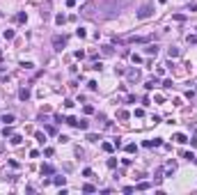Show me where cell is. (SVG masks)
I'll list each match as a JSON object with an SVG mask.
<instances>
[{
	"label": "cell",
	"mask_w": 197,
	"mask_h": 195,
	"mask_svg": "<svg viewBox=\"0 0 197 195\" xmlns=\"http://www.w3.org/2000/svg\"><path fill=\"white\" fill-rule=\"evenodd\" d=\"M151 14H154V5H151V2H144V5H142V7L137 9V19H140V21L149 19Z\"/></svg>",
	"instance_id": "6da1fadb"
},
{
	"label": "cell",
	"mask_w": 197,
	"mask_h": 195,
	"mask_svg": "<svg viewBox=\"0 0 197 195\" xmlns=\"http://www.w3.org/2000/svg\"><path fill=\"white\" fill-rule=\"evenodd\" d=\"M64 46H66V37L64 34H55V37H53V48H55V51H62Z\"/></svg>",
	"instance_id": "7a4b0ae2"
},
{
	"label": "cell",
	"mask_w": 197,
	"mask_h": 195,
	"mask_svg": "<svg viewBox=\"0 0 197 195\" xmlns=\"http://www.w3.org/2000/svg\"><path fill=\"white\" fill-rule=\"evenodd\" d=\"M39 172H41V174H46V177H48V174H55V168H53V165H48V163H44V165H41V168H39Z\"/></svg>",
	"instance_id": "3957f363"
},
{
	"label": "cell",
	"mask_w": 197,
	"mask_h": 195,
	"mask_svg": "<svg viewBox=\"0 0 197 195\" xmlns=\"http://www.w3.org/2000/svg\"><path fill=\"white\" fill-rule=\"evenodd\" d=\"M172 140H176V142H179V145H186V142H190V140H188V135H186V133H174V138H172Z\"/></svg>",
	"instance_id": "277c9868"
},
{
	"label": "cell",
	"mask_w": 197,
	"mask_h": 195,
	"mask_svg": "<svg viewBox=\"0 0 197 195\" xmlns=\"http://www.w3.org/2000/svg\"><path fill=\"white\" fill-rule=\"evenodd\" d=\"M163 138H154V140H144V147H161Z\"/></svg>",
	"instance_id": "5b68a950"
},
{
	"label": "cell",
	"mask_w": 197,
	"mask_h": 195,
	"mask_svg": "<svg viewBox=\"0 0 197 195\" xmlns=\"http://www.w3.org/2000/svg\"><path fill=\"white\" fill-rule=\"evenodd\" d=\"M18 99H21V101H28V99H30V87H21V90H18Z\"/></svg>",
	"instance_id": "8992f818"
},
{
	"label": "cell",
	"mask_w": 197,
	"mask_h": 195,
	"mask_svg": "<svg viewBox=\"0 0 197 195\" xmlns=\"http://www.w3.org/2000/svg\"><path fill=\"white\" fill-rule=\"evenodd\" d=\"M126 76H129V80H131V83H135V80H140V69H131V71H129Z\"/></svg>",
	"instance_id": "52a82bcc"
},
{
	"label": "cell",
	"mask_w": 197,
	"mask_h": 195,
	"mask_svg": "<svg viewBox=\"0 0 197 195\" xmlns=\"http://www.w3.org/2000/svg\"><path fill=\"white\" fill-rule=\"evenodd\" d=\"M144 53H147V55H154V58H156V55H158V46H156V44H149V46L144 48Z\"/></svg>",
	"instance_id": "ba28073f"
},
{
	"label": "cell",
	"mask_w": 197,
	"mask_h": 195,
	"mask_svg": "<svg viewBox=\"0 0 197 195\" xmlns=\"http://www.w3.org/2000/svg\"><path fill=\"white\" fill-rule=\"evenodd\" d=\"M165 168H167V177H172V172L176 170V161H172V159H170V161H167V165H165Z\"/></svg>",
	"instance_id": "9c48e42d"
},
{
	"label": "cell",
	"mask_w": 197,
	"mask_h": 195,
	"mask_svg": "<svg viewBox=\"0 0 197 195\" xmlns=\"http://www.w3.org/2000/svg\"><path fill=\"white\" fill-rule=\"evenodd\" d=\"M2 135H5V138H12V135H14V129H12V124H5V126H2Z\"/></svg>",
	"instance_id": "30bf717a"
},
{
	"label": "cell",
	"mask_w": 197,
	"mask_h": 195,
	"mask_svg": "<svg viewBox=\"0 0 197 195\" xmlns=\"http://www.w3.org/2000/svg\"><path fill=\"white\" fill-rule=\"evenodd\" d=\"M156 85H158V78H156V76H154V78H149V80L144 83V87H147V90H154Z\"/></svg>",
	"instance_id": "8fae6325"
},
{
	"label": "cell",
	"mask_w": 197,
	"mask_h": 195,
	"mask_svg": "<svg viewBox=\"0 0 197 195\" xmlns=\"http://www.w3.org/2000/svg\"><path fill=\"white\" fill-rule=\"evenodd\" d=\"M149 188H151L149 181H140V184H135V191H149Z\"/></svg>",
	"instance_id": "7c38bea8"
},
{
	"label": "cell",
	"mask_w": 197,
	"mask_h": 195,
	"mask_svg": "<svg viewBox=\"0 0 197 195\" xmlns=\"http://www.w3.org/2000/svg\"><path fill=\"white\" fill-rule=\"evenodd\" d=\"M80 191H83V193H96V186H94V184H83Z\"/></svg>",
	"instance_id": "4fadbf2b"
},
{
	"label": "cell",
	"mask_w": 197,
	"mask_h": 195,
	"mask_svg": "<svg viewBox=\"0 0 197 195\" xmlns=\"http://www.w3.org/2000/svg\"><path fill=\"white\" fill-rule=\"evenodd\" d=\"M76 129H80V131H87V129H90V122H87V119H78Z\"/></svg>",
	"instance_id": "5bb4252c"
},
{
	"label": "cell",
	"mask_w": 197,
	"mask_h": 195,
	"mask_svg": "<svg viewBox=\"0 0 197 195\" xmlns=\"http://www.w3.org/2000/svg\"><path fill=\"white\" fill-rule=\"evenodd\" d=\"M53 184H55V186H64V184H66V177H62V174L53 177Z\"/></svg>",
	"instance_id": "9a60e30c"
},
{
	"label": "cell",
	"mask_w": 197,
	"mask_h": 195,
	"mask_svg": "<svg viewBox=\"0 0 197 195\" xmlns=\"http://www.w3.org/2000/svg\"><path fill=\"white\" fill-rule=\"evenodd\" d=\"M179 53H181V51H179L176 46H170V48H167V55H170V58H179Z\"/></svg>",
	"instance_id": "2e32d148"
},
{
	"label": "cell",
	"mask_w": 197,
	"mask_h": 195,
	"mask_svg": "<svg viewBox=\"0 0 197 195\" xmlns=\"http://www.w3.org/2000/svg\"><path fill=\"white\" fill-rule=\"evenodd\" d=\"M117 117H119L122 122H126V119H129L131 115H129V110H124V108H122V110H117Z\"/></svg>",
	"instance_id": "e0dca14e"
},
{
	"label": "cell",
	"mask_w": 197,
	"mask_h": 195,
	"mask_svg": "<svg viewBox=\"0 0 197 195\" xmlns=\"http://www.w3.org/2000/svg\"><path fill=\"white\" fill-rule=\"evenodd\" d=\"M0 122H5V124H12V122H14V115H12V113H5V115L0 117Z\"/></svg>",
	"instance_id": "ac0fdd59"
},
{
	"label": "cell",
	"mask_w": 197,
	"mask_h": 195,
	"mask_svg": "<svg viewBox=\"0 0 197 195\" xmlns=\"http://www.w3.org/2000/svg\"><path fill=\"white\" fill-rule=\"evenodd\" d=\"M9 142H12V145H21V142H23V135H18V133H14V135L9 138Z\"/></svg>",
	"instance_id": "d6986e66"
},
{
	"label": "cell",
	"mask_w": 197,
	"mask_h": 195,
	"mask_svg": "<svg viewBox=\"0 0 197 195\" xmlns=\"http://www.w3.org/2000/svg\"><path fill=\"white\" fill-rule=\"evenodd\" d=\"M101 149H103V152H108V154H112V152H115V145H112V142H103V145H101Z\"/></svg>",
	"instance_id": "ffe728a7"
},
{
	"label": "cell",
	"mask_w": 197,
	"mask_h": 195,
	"mask_svg": "<svg viewBox=\"0 0 197 195\" xmlns=\"http://www.w3.org/2000/svg\"><path fill=\"white\" fill-rule=\"evenodd\" d=\"M124 152H126V154H135V152H137V145H135V142L126 145V147H124Z\"/></svg>",
	"instance_id": "44dd1931"
},
{
	"label": "cell",
	"mask_w": 197,
	"mask_h": 195,
	"mask_svg": "<svg viewBox=\"0 0 197 195\" xmlns=\"http://www.w3.org/2000/svg\"><path fill=\"white\" fill-rule=\"evenodd\" d=\"M25 21H28V14L25 12H18L16 14V23H25Z\"/></svg>",
	"instance_id": "7402d4cb"
},
{
	"label": "cell",
	"mask_w": 197,
	"mask_h": 195,
	"mask_svg": "<svg viewBox=\"0 0 197 195\" xmlns=\"http://www.w3.org/2000/svg\"><path fill=\"white\" fill-rule=\"evenodd\" d=\"M55 23H57V25H64V23H66V16H64V14H57V16H55Z\"/></svg>",
	"instance_id": "603a6c76"
},
{
	"label": "cell",
	"mask_w": 197,
	"mask_h": 195,
	"mask_svg": "<svg viewBox=\"0 0 197 195\" xmlns=\"http://www.w3.org/2000/svg\"><path fill=\"white\" fill-rule=\"evenodd\" d=\"M83 177H87V179H94V172H92L90 168H85V170H83Z\"/></svg>",
	"instance_id": "cb8c5ba5"
},
{
	"label": "cell",
	"mask_w": 197,
	"mask_h": 195,
	"mask_svg": "<svg viewBox=\"0 0 197 195\" xmlns=\"http://www.w3.org/2000/svg\"><path fill=\"white\" fill-rule=\"evenodd\" d=\"M2 37H5L7 41H9V39H14V30H5V32H2Z\"/></svg>",
	"instance_id": "d4e9b609"
},
{
	"label": "cell",
	"mask_w": 197,
	"mask_h": 195,
	"mask_svg": "<svg viewBox=\"0 0 197 195\" xmlns=\"http://www.w3.org/2000/svg\"><path fill=\"white\" fill-rule=\"evenodd\" d=\"M34 138H37V140H39V142H41V145H44V142H46V135H44V133H41V131H39V133H34Z\"/></svg>",
	"instance_id": "484cf974"
},
{
	"label": "cell",
	"mask_w": 197,
	"mask_h": 195,
	"mask_svg": "<svg viewBox=\"0 0 197 195\" xmlns=\"http://www.w3.org/2000/svg\"><path fill=\"white\" fill-rule=\"evenodd\" d=\"M87 140H90V142H99V135L96 133H87Z\"/></svg>",
	"instance_id": "4316f807"
},
{
	"label": "cell",
	"mask_w": 197,
	"mask_h": 195,
	"mask_svg": "<svg viewBox=\"0 0 197 195\" xmlns=\"http://www.w3.org/2000/svg\"><path fill=\"white\" fill-rule=\"evenodd\" d=\"M76 37H80V39H85V37H87V32H85L83 28H78V30H76Z\"/></svg>",
	"instance_id": "83f0119b"
},
{
	"label": "cell",
	"mask_w": 197,
	"mask_h": 195,
	"mask_svg": "<svg viewBox=\"0 0 197 195\" xmlns=\"http://www.w3.org/2000/svg\"><path fill=\"white\" fill-rule=\"evenodd\" d=\"M87 87H90V90L94 92V90H96V87H99V83H96V80H90V83H87Z\"/></svg>",
	"instance_id": "f1b7e54d"
},
{
	"label": "cell",
	"mask_w": 197,
	"mask_h": 195,
	"mask_svg": "<svg viewBox=\"0 0 197 195\" xmlns=\"http://www.w3.org/2000/svg\"><path fill=\"white\" fill-rule=\"evenodd\" d=\"M103 55H112V46H103Z\"/></svg>",
	"instance_id": "f546056e"
},
{
	"label": "cell",
	"mask_w": 197,
	"mask_h": 195,
	"mask_svg": "<svg viewBox=\"0 0 197 195\" xmlns=\"http://www.w3.org/2000/svg\"><path fill=\"white\" fill-rule=\"evenodd\" d=\"M66 124H71V126H76V124H78V119H76V117H66Z\"/></svg>",
	"instance_id": "4dcf8cb0"
},
{
	"label": "cell",
	"mask_w": 197,
	"mask_h": 195,
	"mask_svg": "<svg viewBox=\"0 0 197 195\" xmlns=\"http://www.w3.org/2000/svg\"><path fill=\"white\" fill-rule=\"evenodd\" d=\"M183 159H188V161H193V159H195V154H193V152H183Z\"/></svg>",
	"instance_id": "1f68e13d"
},
{
	"label": "cell",
	"mask_w": 197,
	"mask_h": 195,
	"mask_svg": "<svg viewBox=\"0 0 197 195\" xmlns=\"http://www.w3.org/2000/svg\"><path fill=\"white\" fill-rule=\"evenodd\" d=\"M131 60H133V62H135V65H140V62H142V58H140V55H135V53H133V55H131Z\"/></svg>",
	"instance_id": "d6a6232c"
},
{
	"label": "cell",
	"mask_w": 197,
	"mask_h": 195,
	"mask_svg": "<svg viewBox=\"0 0 197 195\" xmlns=\"http://www.w3.org/2000/svg\"><path fill=\"white\" fill-rule=\"evenodd\" d=\"M188 44H197V34H188Z\"/></svg>",
	"instance_id": "836d02e7"
},
{
	"label": "cell",
	"mask_w": 197,
	"mask_h": 195,
	"mask_svg": "<svg viewBox=\"0 0 197 195\" xmlns=\"http://www.w3.org/2000/svg\"><path fill=\"white\" fill-rule=\"evenodd\" d=\"M174 21H179V23H181V21H186V16H183V14H174Z\"/></svg>",
	"instance_id": "e575fe53"
},
{
	"label": "cell",
	"mask_w": 197,
	"mask_h": 195,
	"mask_svg": "<svg viewBox=\"0 0 197 195\" xmlns=\"http://www.w3.org/2000/svg\"><path fill=\"white\" fill-rule=\"evenodd\" d=\"M73 55H76V60H83V58H85V53H83V51H76Z\"/></svg>",
	"instance_id": "d590c367"
},
{
	"label": "cell",
	"mask_w": 197,
	"mask_h": 195,
	"mask_svg": "<svg viewBox=\"0 0 197 195\" xmlns=\"http://www.w3.org/2000/svg\"><path fill=\"white\" fill-rule=\"evenodd\" d=\"M83 110H85V115H92V113H94V108H92V106H85Z\"/></svg>",
	"instance_id": "8d00e7d4"
},
{
	"label": "cell",
	"mask_w": 197,
	"mask_h": 195,
	"mask_svg": "<svg viewBox=\"0 0 197 195\" xmlns=\"http://www.w3.org/2000/svg\"><path fill=\"white\" fill-rule=\"evenodd\" d=\"M44 154H46V156H53L55 152H53V147H46V149H44Z\"/></svg>",
	"instance_id": "74e56055"
},
{
	"label": "cell",
	"mask_w": 197,
	"mask_h": 195,
	"mask_svg": "<svg viewBox=\"0 0 197 195\" xmlns=\"http://www.w3.org/2000/svg\"><path fill=\"white\" fill-rule=\"evenodd\" d=\"M117 165V159H108V168H115Z\"/></svg>",
	"instance_id": "f35d334b"
},
{
	"label": "cell",
	"mask_w": 197,
	"mask_h": 195,
	"mask_svg": "<svg viewBox=\"0 0 197 195\" xmlns=\"http://www.w3.org/2000/svg\"><path fill=\"white\" fill-rule=\"evenodd\" d=\"M21 67H23V69H32L34 65H32V62H21Z\"/></svg>",
	"instance_id": "ab89813d"
},
{
	"label": "cell",
	"mask_w": 197,
	"mask_h": 195,
	"mask_svg": "<svg viewBox=\"0 0 197 195\" xmlns=\"http://www.w3.org/2000/svg\"><path fill=\"white\" fill-rule=\"evenodd\" d=\"M90 69H94V71H101V62H94V65L90 67Z\"/></svg>",
	"instance_id": "60d3db41"
},
{
	"label": "cell",
	"mask_w": 197,
	"mask_h": 195,
	"mask_svg": "<svg viewBox=\"0 0 197 195\" xmlns=\"http://www.w3.org/2000/svg\"><path fill=\"white\" fill-rule=\"evenodd\" d=\"M76 5V0H66V7H73Z\"/></svg>",
	"instance_id": "b9f144b4"
}]
</instances>
